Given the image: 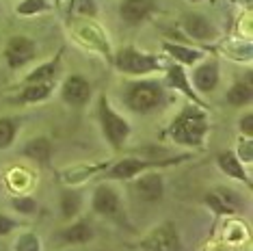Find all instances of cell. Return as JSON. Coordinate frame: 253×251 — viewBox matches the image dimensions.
<instances>
[{
  "label": "cell",
  "mask_w": 253,
  "mask_h": 251,
  "mask_svg": "<svg viewBox=\"0 0 253 251\" xmlns=\"http://www.w3.org/2000/svg\"><path fill=\"white\" fill-rule=\"evenodd\" d=\"M163 48L169 52L177 63H182V65H193V63H197L201 59V52L199 50H193V48H186V45H177V43H165Z\"/></svg>",
  "instance_id": "44dd1931"
},
{
  "label": "cell",
  "mask_w": 253,
  "mask_h": 251,
  "mask_svg": "<svg viewBox=\"0 0 253 251\" xmlns=\"http://www.w3.org/2000/svg\"><path fill=\"white\" fill-rule=\"evenodd\" d=\"M93 227L89 221H74L72 225L63 227L59 232V241L65 245H84L93 238Z\"/></svg>",
  "instance_id": "5bb4252c"
},
{
  "label": "cell",
  "mask_w": 253,
  "mask_h": 251,
  "mask_svg": "<svg viewBox=\"0 0 253 251\" xmlns=\"http://www.w3.org/2000/svg\"><path fill=\"white\" fill-rule=\"evenodd\" d=\"M206 204L214 210L216 214H234L243 210V197L232 188H216L206 195Z\"/></svg>",
  "instance_id": "30bf717a"
},
{
  "label": "cell",
  "mask_w": 253,
  "mask_h": 251,
  "mask_svg": "<svg viewBox=\"0 0 253 251\" xmlns=\"http://www.w3.org/2000/svg\"><path fill=\"white\" fill-rule=\"evenodd\" d=\"M15 134H18V122L9 117L0 119V150H7V147L13 143Z\"/></svg>",
  "instance_id": "cb8c5ba5"
},
{
  "label": "cell",
  "mask_w": 253,
  "mask_h": 251,
  "mask_svg": "<svg viewBox=\"0 0 253 251\" xmlns=\"http://www.w3.org/2000/svg\"><path fill=\"white\" fill-rule=\"evenodd\" d=\"M97 113H100V124H102V132H104L108 145L113 147V150H119V147H124L126 139L130 136V126L128 122L117 115V113L113 111L111 106H108V100L102 95L100 100V108H97Z\"/></svg>",
  "instance_id": "3957f363"
},
{
  "label": "cell",
  "mask_w": 253,
  "mask_h": 251,
  "mask_svg": "<svg viewBox=\"0 0 253 251\" xmlns=\"http://www.w3.org/2000/svg\"><path fill=\"white\" fill-rule=\"evenodd\" d=\"M195 2H197V0H195Z\"/></svg>",
  "instance_id": "d6a6232c"
},
{
  "label": "cell",
  "mask_w": 253,
  "mask_h": 251,
  "mask_svg": "<svg viewBox=\"0 0 253 251\" xmlns=\"http://www.w3.org/2000/svg\"><path fill=\"white\" fill-rule=\"evenodd\" d=\"M253 98V91L249 83H236L232 89L227 91V102L232 106H247Z\"/></svg>",
  "instance_id": "7402d4cb"
},
{
  "label": "cell",
  "mask_w": 253,
  "mask_h": 251,
  "mask_svg": "<svg viewBox=\"0 0 253 251\" xmlns=\"http://www.w3.org/2000/svg\"><path fill=\"white\" fill-rule=\"evenodd\" d=\"M61 95L67 104L83 106V104H87L89 98H91V84H89L87 78H83L76 74V76H70L65 83H63Z\"/></svg>",
  "instance_id": "8fae6325"
},
{
  "label": "cell",
  "mask_w": 253,
  "mask_h": 251,
  "mask_svg": "<svg viewBox=\"0 0 253 251\" xmlns=\"http://www.w3.org/2000/svg\"><path fill=\"white\" fill-rule=\"evenodd\" d=\"M216 165L225 175H229V178H234V180L245 182L247 186H251V178H249V173L245 171V165L240 163V158L236 156V152H232V150L221 152L216 156Z\"/></svg>",
  "instance_id": "7c38bea8"
},
{
  "label": "cell",
  "mask_w": 253,
  "mask_h": 251,
  "mask_svg": "<svg viewBox=\"0 0 253 251\" xmlns=\"http://www.w3.org/2000/svg\"><path fill=\"white\" fill-rule=\"evenodd\" d=\"M238 128H240V132H243V134H247L249 139H253V115H251V113H247L245 117H240Z\"/></svg>",
  "instance_id": "f546056e"
},
{
  "label": "cell",
  "mask_w": 253,
  "mask_h": 251,
  "mask_svg": "<svg viewBox=\"0 0 253 251\" xmlns=\"http://www.w3.org/2000/svg\"><path fill=\"white\" fill-rule=\"evenodd\" d=\"M236 156L240 158V163H247V165L253 161V143H251V139L245 141V143H240L238 154H236Z\"/></svg>",
  "instance_id": "f1b7e54d"
},
{
  "label": "cell",
  "mask_w": 253,
  "mask_h": 251,
  "mask_svg": "<svg viewBox=\"0 0 253 251\" xmlns=\"http://www.w3.org/2000/svg\"><path fill=\"white\" fill-rule=\"evenodd\" d=\"M141 251H182V241L173 223H163L154 227L139 243Z\"/></svg>",
  "instance_id": "8992f818"
},
{
  "label": "cell",
  "mask_w": 253,
  "mask_h": 251,
  "mask_svg": "<svg viewBox=\"0 0 253 251\" xmlns=\"http://www.w3.org/2000/svg\"><path fill=\"white\" fill-rule=\"evenodd\" d=\"M50 93H52V84L50 83H26V87L18 100L24 102V104H35V102L48 100Z\"/></svg>",
  "instance_id": "ffe728a7"
},
{
  "label": "cell",
  "mask_w": 253,
  "mask_h": 251,
  "mask_svg": "<svg viewBox=\"0 0 253 251\" xmlns=\"http://www.w3.org/2000/svg\"><path fill=\"white\" fill-rule=\"evenodd\" d=\"M56 65H59V61H50V63H43V65H39L37 70H33L31 74L26 76V83H50L54 78L56 74Z\"/></svg>",
  "instance_id": "603a6c76"
},
{
  "label": "cell",
  "mask_w": 253,
  "mask_h": 251,
  "mask_svg": "<svg viewBox=\"0 0 253 251\" xmlns=\"http://www.w3.org/2000/svg\"><path fill=\"white\" fill-rule=\"evenodd\" d=\"M78 11L80 13H93V4H91V0H80Z\"/></svg>",
  "instance_id": "4dcf8cb0"
},
{
  "label": "cell",
  "mask_w": 253,
  "mask_h": 251,
  "mask_svg": "<svg viewBox=\"0 0 253 251\" xmlns=\"http://www.w3.org/2000/svg\"><path fill=\"white\" fill-rule=\"evenodd\" d=\"M59 210L65 221L76 219L80 214V210H83V195L78 191H63L59 199Z\"/></svg>",
  "instance_id": "ac0fdd59"
},
{
  "label": "cell",
  "mask_w": 253,
  "mask_h": 251,
  "mask_svg": "<svg viewBox=\"0 0 253 251\" xmlns=\"http://www.w3.org/2000/svg\"><path fill=\"white\" fill-rule=\"evenodd\" d=\"M184 28L193 39H199V42H212L216 37V28L212 26V22L208 18L199 13H191L184 20Z\"/></svg>",
  "instance_id": "4fadbf2b"
},
{
  "label": "cell",
  "mask_w": 253,
  "mask_h": 251,
  "mask_svg": "<svg viewBox=\"0 0 253 251\" xmlns=\"http://www.w3.org/2000/svg\"><path fill=\"white\" fill-rule=\"evenodd\" d=\"M45 9V0H24V2L18 7V13L22 15H33L39 13V11Z\"/></svg>",
  "instance_id": "4316f807"
},
{
  "label": "cell",
  "mask_w": 253,
  "mask_h": 251,
  "mask_svg": "<svg viewBox=\"0 0 253 251\" xmlns=\"http://www.w3.org/2000/svg\"><path fill=\"white\" fill-rule=\"evenodd\" d=\"M91 208H93L95 214L104 216V219H111L115 223L126 225V214H124V206L122 199H119L117 191L108 184H100L95 186L93 195H91Z\"/></svg>",
  "instance_id": "277c9868"
},
{
  "label": "cell",
  "mask_w": 253,
  "mask_h": 251,
  "mask_svg": "<svg viewBox=\"0 0 253 251\" xmlns=\"http://www.w3.org/2000/svg\"><path fill=\"white\" fill-rule=\"evenodd\" d=\"M206 132H208V119H206V113L197 106H186L167 130L171 141L188 147L201 145Z\"/></svg>",
  "instance_id": "6da1fadb"
},
{
  "label": "cell",
  "mask_w": 253,
  "mask_h": 251,
  "mask_svg": "<svg viewBox=\"0 0 253 251\" xmlns=\"http://www.w3.org/2000/svg\"><path fill=\"white\" fill-rule=\"evenodd\" d=\"M24 156L39 165H48L50 158H52V143L45 136H37V139L28 141L24 145Z\"/></svg>",
  "instance_id": "e0dca14e"
},
{
  "label": "cell",
  "mask_w": 253,
  "mask_h": 251,
  "mask_svg": "<svg viewBox=\"0 0 253 251\" xmlns=\"http://www.w3.org/2000/svg\"><path fill=\"white\" fill-rule=\"evenodd\" d=\"M15 227H18V221H15V219H11L9 214L0 212V238L9 236V234L15 230Z\"/></svg>",
  "instance_id": "83f0119b"
},
{
  "label": "cell",
  "mask_w": 253,
  "mask_h": 251,
  "mask_svg": "<svg viewBox=\"0 0 253 251\" xmlns=\"http://www.w3.org/2000/svg\"><path fill=\"white\" fill-rule=\"evenodd\" d=\"M167 84H169L171 89H180L184 95H188L193 102H197L199 104V100H197V95H195L193 87L188 84V76H186V72L182 70V65H171L169 67V72H167Z\"/></svg>",
  "instance_id": "d6986e66"
},
{
  "label": "cell",
  "mask_w": 253,
  "mask_h": 251,
  "mask_svg": "<svg viewBox=\"0 0 253 251\" xmlns=\"http://www.w3.org/2000/svg\"><path fill=\"white\" fill-rule=\"evenodd\" d=\"M11 208H13L18 214L31 216V214L37 212V202H35V197H31V195H20V197L11 199Z\"/></svg>",
  "instance_id": "d4e9b609"
},
{
  "label": "cell",
  "mask_w": 253,
  "mask_h": 251,
  "mask_svg": "<svg viewBox=\"0 0 253 251\" xmlns=\"http://www.w3.org/2000/svg\"><path fill=\"white\" fill-rule=\"evenodd\" d=\"M0 182H2V175H0Z\"/></svg>",
  "instance_id": "1f68e13d"
},
{
  "label": "cell",
  "mask_w": 253,
  "mask_h": 251,
  "mask_svg": "<svg viewBox=\"0 0 253 251\" xmlns=\"http://www.w3.org/2000/svg\"><path fill=\"white\" fill-rule=\"evenodd\" d=\"M115 65H117L119 72L124 74H134V76H141V74H149L160 70V61L152 54L139 52L136 48H124L119 50L117 59H115Z\"/></svg>",
  "instance_id": "5b68a950"
},
{
  "label": "cell",
  "mask_w": 253,
  "mask_h": 251,
  "mask_svg": "<svg viewBox=\"0 0 253 251\" xmlns=\"http://www.w3.org/2000/svg\"><path fill=\"white\" fill-rule=\"evenodd\" d=\"M152 0H126L122 4V18L126 24H139L152 13Z\"/></svg>",
  "instance_id": "2e32d148"
},
{
  "label": "cell",
  "mask_w": 253,
  "mask_h": 251,
  "mask_svg": "<svg viewBox=\"0 0 253 251\" xmlns=\"http://www.w3.org/2000/svg\"><path fill=\"white\" fill-rule=\"evenodd\" d=\"M35 42L28 37H11L7 48H4V56H7V63L9 67H13V70H18V67L26 65L28 61L35 59Z\"/></svg>",
  "instance_id": "9c48e42d"
},
{
  "label": "cell",
  "mask_w": 253,
  "mask_h": 251,
  "mask_svg": "<svg viewBox=\"0 0 253 251\" xmlns=\"http://www.w3.org/2000/svg\"><path fill=\"white\" fill-rule=\"evenodd\" d=\"M193 84L201 93H210L218 84V65L216 63L208 61V63H204V65H199L197 70L193 72Z\"/></svg>",
  "instance_id": "9a60e30c"
},
{
  "label": "cell",
  "mask_w": 253,
  "mask_h": 251,
  "mask_svg": "<svg viewBox=\"0 0 253 251\" xmlns=\"http://www.w3.org/2000/svg\"><path fill=\"white\" fill-rule=\"evenodd\" d=\"M15 251H42V238L35 232H24L15 241Z\"/></svg>",
  "instance_id": "484cf974"
},
{
  "label": "cell",
  "mask_w": 253,
  "mask_h": 251,
  "mask_svg": "<svg viewBox=\"0 0 253 251\" xmlns=\"http://www.w3.org/2000/svg\"><path fill=\"white\" fill-rule=\"evenodd\" d=\"M132 193L145 204H156L165 195V180L163 175L156 171H149V173L136 175L134 184H132Z\"/></svg>",
  "instance_id": "ba28073f"
},
{
  "label": "cell",
  "mask_w": 253,
  "mask_h": 251,
  "mask_svg": "<svg viewBox=\"0 0 253 251\" xmlns=\"http://www.w3.org/2000/svg\"><path fill=\"white\" fill-rule=\"evenodd\" d=\"M186 156H177V158H171V161H141V158H124V161L115 163L111 169H108V178L111 180H132L136 178L139 173H143L145 169H152V167H165V165H175L184 161Z\"/></svg>",
  "instance_id": "52a82bcc"
},
{
  "label": "cell",
  "mask_w": 253,
  "mask_h": 251,
  "mask_svg": "<svg viewBox=\"0 0 253 251\" xmlns=\"http://www.w3.org/2000/svg\"><path fill=\"white\" fill-rule=\"evenodd\" d=\"M165 102V91L156 81H139L132 83L126 91V104L134 113H152Z\"/></svg>",
  "instance_id": "7a4b0ae2"
}]
</instances>
